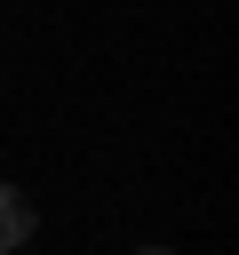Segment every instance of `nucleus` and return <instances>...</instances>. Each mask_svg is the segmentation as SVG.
<instances>
[{
    "label": "nucleus",
    "mask_w": 239,
    "mask_h": 255,
    "mask_svg": "<svg viewBox=\"0 0 239 255\" xmlns=\"http://www.w3.org/2000/svg\"><path fill=\"white\" fill-rule=\"evenodd\" d=\"M143 255H167V247H143Z\"/></svg>",
    "instance_id": "f03ea898"
},
{
    "label": "nucleus",
    "mask_w": 239,
    "mask_h": 255,
    "mask_svg": "<svg viewBox=\"0 0 239 255\" xmlns=\"http://www.w3.org/2000/svg\"><path fill=\"white\" fill-rule=\"evenodd\" d=\"M24 239H32V199H24V191H8V183H0V255H16V247H24Z\"/></svg>",
    "instance_id": "f257e3e1"
}]
</instances>
